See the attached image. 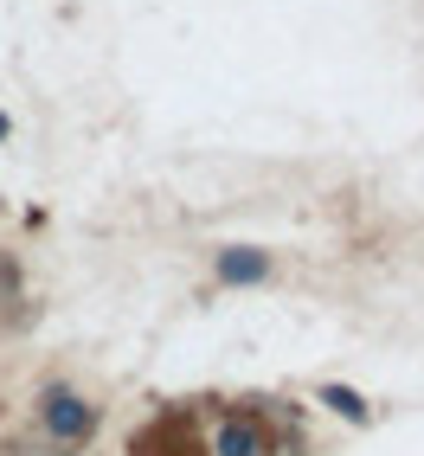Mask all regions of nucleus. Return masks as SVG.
<instances>
[{"mask_svg":"<svg viewBox=\"0 0 424 456\" xmlns=\"http://www.w3.org/2000/svg\"><path fill=\"white\" fill-rule=\"evenodd\" d=\"M322 405H335L341 418L367 424V399H360V392H347V386H322Z\"/></svg>","mask_w":424,"mask_h":456,"instance_id":"20e7f679","label":"nucleus"},{"mask_svg":"<svg viewBox=\"0 0 424 456\" xmlns=\"http://www.w3.org/2000/svg\"><path fill=\"white\" fill-rule=\"evenodd\" d=\"M0 135H7V116H0Z\"/></svg>","mask_w":424,"mask_h":456,"instance_id":"39448f33","label":"nucleus"},{"mask_svg":"<svg viewBox=\"0 0 424 456\" xmlns=\"http://www.w3.org/2000/svg\"><path fill=\"white\" fill-rule=\"evenodd\" d=\"M219 270H225L232 283H257V277H264L270 264H264L257 251H225V257H219Z\"/></svg>","mask_w":424,"mask_h":456,"instance_id":"7ed1b4c3","label":"nucleus"},{"mask_svg":"<svg viewBox=\"0 0 424 456\" xmlns=\"http://www.w3.org/2000/svg\"><path fill=\"white\" fill-rule=\"evenodd\" d=\"M45 431H52V437H65V444L84 437V431H90V405L71 399V392H52V399H45Z\"/></svg>","mask_w":424,"mask_h":456,"instance_id":"f257e3e1","label":"nucleus"},{"mask_svg":"<svg viewBox=\"0 0 424 456\" xmlns=\"http://www.w3.org/2000/svg\"><path fill=\"white\" fill-rule=\"evenodd\" d=\"M219 456H264L257 424H225V431H219Z\"/></svg>","mask_w":424,"mask_h":456,"instance_id":"f03ea898","label":"nucleus"}]
</instances>
